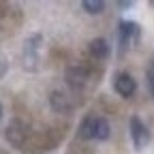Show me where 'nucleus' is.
<instances>
[{
	"label": "nucleus",
	"mask_w": 154,
	"mask_h": 154,
	"mask_svg": "<svg viewBox=\"0 0 154 154\" xmlns=\"http://www.w3.org/2000/svg\"><path fill=\"white\" fill-rule=\"evenodd\" d=\"M150 7H152V9H154V0H152V2H150Z\"/></svg>",
	"instance_id": "obj_15"
},
{
	"label": "nucleus",
	"mask_w": 154,
	"mask_h": 154,
	"mask_svg": "<svg viewBox=\"0 0 154 154\" xmlns=\"http://www.w3.org/2000/svg\"><path fill=\"white\" fill-rule=\"evenodd\" d=\"M113 90L118 92L120 96L128 99V96H133L135 90H137V82H135L133 75H128V73H118L113 77Z\"/></svg>",
	"instance_id": "obj_4"
},
{
	"label": "nucleus",
	"mask_w": 154,
	"mask_h": 154,
	"mask_svg": "<svg viewBox=\"0 0 154 154\" xmlns=\"http://www.w3.org/2000/svg\"><path fill=\"white\" fill-rule=\"evenodd\" d=\"M146 82H148L150 96L154 99V58H150V62H148V66H146Z\"/></svg>",
	"instance_id": "obj_11"
},
{
	"label": "nucleus",
	"mask_w": 154,
	"mask_h": 154,
	"mask_svg": "<svg viewBox=\"0 0 154 154\" xmlns=\"http://www.w3.org/2000/svg\"><path fill=\"white\" fill-rule=\"evenodd\" d=\"M49 107H51L56 113H62V116H71L73 109H75L71 96H66V94L60 92V90H54V92L49 94Z\"/></svg>",
	"instance_id": "obj_3"
},
{
	"label": "nucleus",
	"mask_w": 154,
	"mask_h": 154,
	"mask_svg": "<svg viewBox=\"0 0 154 154\" xmlns=\"http://www.w3.org/2000/svg\"><path fill=\"white\" fill-rule=\"evenodd\" d=\"M88 77H90V71H88L86 66H71V69L66 71V82H69V86L75 88V90L84 88L86 82H88Z\"/></svg>",
	"instance_id": "obj_6"
},
{
	"label": "nucleus",
	"mask_w": 154,
	"mask_h": 154,
	"mask_svg": "<svg viewBox=\"0 0 154 154\" xmlns=\"http://www.w3.org/2000/svg\"><path fill=\"white\" fill-rule=\"evenodd\" d=\"M128 128H131V139H133L135 150H143L150 143V131L143 124V120L139 118V116H133L131 122H128Z\"/></svg>",
	"instance_id": "obj_2"
},
{
	"label": "nucleus",
	"mask_w": 154,
	"mask_h": 154,
	"mask_svg": "<svg viewBox=\"0 0 154 154\" xmlns=\"http://www.w3.org/2000/svg\"><path fill=\"white\" fill-rule=\"evenodd\" d=\"M5 73H7V62L2 60V58H0V77H2Z\"/></svg>",
	"instance_id": "obj_13"
},
{
	"label": "nucleus",
	"mask_w": 154,
	"mask_h": 154,
	"mask_svg": "<svg viewBox=\"0 0 154 154\" xmlns=\"http://www.w3.org/2000/svg\"><path fill=\"white\" fill-rule=\"evenodd\" d=\"M28 135H30V128H28V124L26 122H22V120H11L9 122V126H7V131H5V137H7V141L11 143V146H15V148H22L24 143H26V139H28Z\"/></svg>",
	"instance_id": "obj_1"
},
{
	"label": "nucleus",
	"mask_w": 154,
	"mask_h": 154,
	"mask_svg": "<svg viewBox=\"0 0 154 154\" xmlns=\"http://www.w3.org/2000/svg\"><path fill=\"white\" fill-rule=\"evenodd\" d=\"M109 135H111L109 122L103 118V116H96V122H94V139L105 141V139H109Z\"/></svg>",
	"instance_id": "obj_9"
},
{
	"label": "nucleus",
	"mask_w": 154,
	"mask_h": 154,
	"mask_svg": "<svg viewBox=\"0 0 154 154\" xmlns=\"http://www.w3.org/2000/svg\"><path fill=\"white\" fill-rule=\"evenodd\" d=\"M0 118H2V105H0Z\"/></svg>",
	"instance_id": "obj_14"
},
{
	"label": "nucleus",
	"mask_w": 154,
	"mask_h": 154,
	"mask_svg": "<svg viewBox=\"0 0 154 154\" xmlns=\"http://www.w3.org/2000/svg\"><path fill=\"white\" fill-rule=\"evenodd\" d=\"M116 7H118V9H131V7H133V2L124 0V2H116Z\"/></svg>",
	"instance_id": "obj_12"
},
{
	"label": "nucleus",
	"mask_w": 154,
	"mask_h": 154,
	"mask_svg": "<svg viewBox=\"0 0 154 154\" xmlns=\"http://www.w3.org/2000/svg\"><path fill=\"white\" fill-rule=\"evenodd\" d=\"M88 49H90V56L94 58V60H107V58H109V43L105 41L103 36L92 38Z\"/></svg>",
	"instance_id": "obj_7"
},
{
	"label": "nucleus",
	"mask_w": 154,
	"mask_h": 154,
	"mask_svg": "<svg viewBox=\"0 0 154 154\" xmlns=\"http://www.w3.org/2000/svg\"><path fill=\"white\" fill-rule=\"evenodd\" d=\"M94 122H96V116H86L79 124V131H77V137L79 139H94Z\"/></svg>",
	"instance_id": "obj_8"
},
{
	"label": "nucleus",
	"mask_w": 154,
	"mask_h": 154,
	"mask_svg": "<svg viewBox=\"0 0 154 154\" xmlns=\"http://www.w3.org/2000/svg\"><path fill=\"white\" fill-rule=\"evenodd\" d=\"M82 9L86 13H90V15H99V13L105 11V2H103V0H84Z\"/></svg>",
	"instance_id": "obj_10"
},
{
	"label": "nucleus",
	"mask_w": 154,
	"mask_h": 154,
	"mask_svg": "<svg viewBox=\"0 0 154 154\" xmlns=\"http://www.w3.org/2000/svg\"><path fill=\"white\" fill-rule=\"evenodd\" d=\"M118 36H120V49H126L135 38L139 36V26L135 22H120Z\"/></svg>",
	"instance_id": "obj_5"
}]
</instances>
